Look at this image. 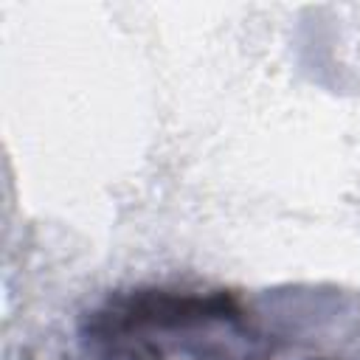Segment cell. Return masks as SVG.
Instances as JSON below:
<instances>
[{"mask_svg": "<svg viewBox=\"0 0 360 360\" xmlns=\"http://www.w3.org/2000/svg\"><path fill=\"white\" fill-rule=\"evenodd\" d=\"M93 360H270L267 338L228 290L135 287L82 318Z\"/></svg>", "mask_w": 360, "mask_h": 360, "instance_id": "cell-1", "label": "cell"}]
</instances>
